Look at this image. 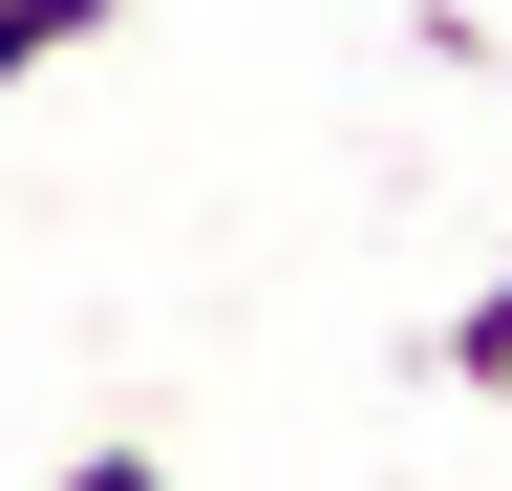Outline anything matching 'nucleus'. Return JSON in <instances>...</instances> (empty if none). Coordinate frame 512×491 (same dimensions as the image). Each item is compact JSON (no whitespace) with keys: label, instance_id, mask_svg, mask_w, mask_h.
Segmentation results:
<instances>
[{"label":"nucleus","instance_id":"obj_2","mask_svg":"<svg viewBox=\"0 0 512 491\" xmlns=\"http://www.w3.org/2000/svg\"><path fill=\"white\" fill-rule=\"evenodd\" d=\"M64 43H107V0H0V86H43Z\"/></svg>","mask_w":512,"mask_h":491},{"label":"nucleus","instance_id":"obj_3","mask_svg":"<svg viewBox=\"0 0 512 491\" xmlns=\"http://www.w3.org/2000/svg\"><path fill=\"white\" fill-rule=\"evenodd\" d=\"M43 491H171V449H64Z\"/></svg>","mask_w":512,"mask_h":491},{"label":"nucleus","instance_id":"obj_1","mask_svg":"<svg viewBox=\"0 0 512 491\" xmlns=\"http://www.w3.org/2000/svg\"><path fill=\"white\" fill-rule=\"evenodd\" d=\"M448 385H470V406H512V257L470 278V321H448Z\"/></svg>","mask_w":512,"mask_h":491}]
</instances>
